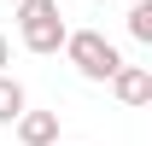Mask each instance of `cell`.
<instances>
[{
    "mask_svg": "<svg viewBox=\"0 0 152 146\" xmlns=\"http://www.w3.org/2000/svg\"><path fill=\"white\" fill-rule=\"evenodd\" d=\"M70 35V23L58 12V0H18V41L29 47L35 58H53Z\"/></svg>",
    "mask_w": 152,
    "mask_h": 146,
    "instance_id": "6da1fadb",
    "label": "cell"
},
{
    "mask_svg": "<svg viewBox=\"0 0 152 146\" xmlns=\"http://www.w3.org/2000/svg\"><path fill=\"white\" fill-rule=\"evenodd\" d=\"M129 35L140 41V47L152 41V0H134V6H129Z\"/></svg>",
    "mask_w": 152,
    "mask_h": 146,
    "instance_id": "8992f818",
    "label": "cell"
},
{
    "mask_svg": "<svg viewBox=\"0 0 152 146\" xmlns=\"http://www.w3.org/2000/svg\"><path fill=\"white\" fill-rule=\"evenodd\" d=\"M6 64H12V41L0 35V76H6Z\"/></svg>",
    "mask_w": 152,
    "mask_h": 146,
    "instance_id": "52a82bcc",
    "label": "cell"
},
{
    "mask_svg": "<svg viewBox=\"0 0 152 146\" xmlns=\"http://www.w3.org/2000/svg\"><path fill=\"white\" fill-rule=\"evenodd\" d=\"M58 53L76 64V76H82V82H111V76L123 70V53H117V41H105L99 29H70Z\"/></svg>",
    "mask_w": 152,
    "mask_h": 146,
    "instance_id": "7a4b0ae2",
    "label": "cell"
},
{
    "mask_svg": "<svg viewBox=\"0 0 152 146\" xmlns=\"http://www.w3.org/2000/svg\"><path fill=\"white\" fill-rule=\"evenodd\" d=\"M23 111H29V93H23V82H18V76H0V128H12Z\"/></svg>",
    "mask_w": 152,
    "mask_h": 146,
    "instance_id": "5b68a950",
    "label": "cell"
},
{
    "mask_svg": "<svg viewBox=\"0 0 152 146\" xmlns=\"http://www.w3.org/2000/svg\"><path fill=\"white\" fill-rule=\"evenodd\" d=\"M94 6H105V0H94Z\"/></svg>",
    "mask_w": 152,
    "mask_h": 146,
    "instance_id": "ba28073f",
    "label": "cell"
},
{
    "mask_svg": "<svg viewBox=\"0 0 152 146\" xmlns=\"http://www.w3.org/2000/svg\"><path fill=\"white\" fill-rule=\"evenodd\" d=\"M111 93L123 105H152V70L146 64H123V70L111 76Z\"/></svg>",
    "mask_w": 152,
    "mask_h": 146,
    "instance_id": "3957f363",
    "label": "cell"
},
{
    "mask_svg": "<svg viewBox=\"0 0 152 146\" xmlns=\"http://www.w3.org/2000/svg\"><path fill=\"white\" fill-rule=\"evenodd\" d=\"M12 128L23 146H58V111H23Z\"/></svg>",
    "mask_w": 152,
    "mask_h": 146,
    "instance_id": "277c9868",
    "label": "cell"
}]
</instances>
